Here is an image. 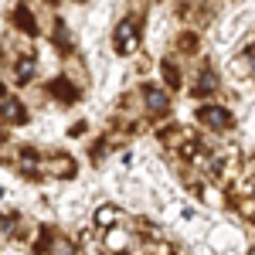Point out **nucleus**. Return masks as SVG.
<instances>
[{"label":"nucleus","instance_id":"1","mask_svg":"<svg viewBox=\"0 0 255 255\" xmlns=\"http://www.w3.org/2000/svg\"><path fill=\"white\" fill-rule=\"evenodd\" d=\"M204 119L215 126H228V116H221V109H204Z\"/></svg>","mask_w":255,"mask_h":255},{"label":"nucleus","instance_id":"2","mask_svg":"<svg viewBox=\"0 0 255 255\" xmlns=\"http://www.w3.org/2000/svg\"><path fill=\"white\" fill-rule=\"evenodd\" d=\"M146 99H150V106H153V109H163V96H160V92H153V89H150V92H146Z\"/></svg>","mask_w":255,"mask_h":255}]
</instances>
